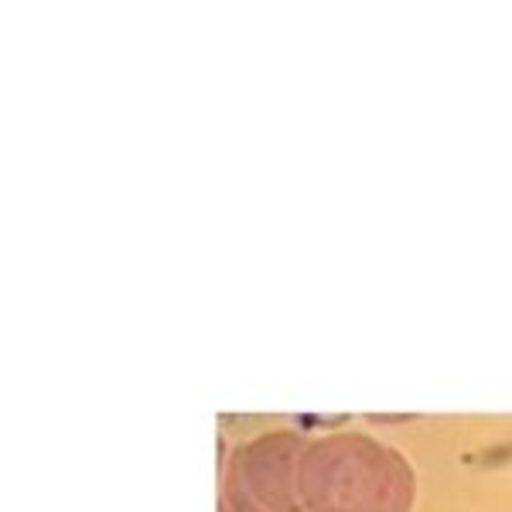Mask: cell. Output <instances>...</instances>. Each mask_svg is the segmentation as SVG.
<instances>
[{
	"label": "cell",
	"instance_id": "6da1fadb",
	"mask_svg": "<svg viewBox=\"0 0 512 512\" xmlns=\"http://www.w3.org/2000/svg\"><path fill=\"white\" fill-rule=\"evenodd\" d=\"M304 512H410L417 478L410 461L362 431L308 441L297 465Z\"/></svg>",
	"mask_w": 512,
	"mask_h": 512
},
{
	"label": "cell",
	"instance_id": "7a4b0ae2",
	"mask_svg": "<svg viewBox=\"0 0 512 512\" xmlns=\"http://www.w3.org/2000/svg\"><path fill=\"white\" fill-rule=\"evenodd\" d=\"M308 448L294 431H267L233 451L222 478V499L233 512H304L297 465Z\"/></svg>",
	"mask_w": 512,
	"mask_h": 512
},
{
	"label": "cell",
	"instance_id": "3957f363",
	"mask_svg": "<svg viewBox=\"0 0 512 512\" xmlns=\"http://www.w3.org/2000/svg\"><path fill=\"white\" fill-rule=\"evenodd\" d=\"M219 512H233V509H229L226 502H219Z\"/></svg>",
	"mask_w": 512,
	"mask_h": 512
}]
</instances>
